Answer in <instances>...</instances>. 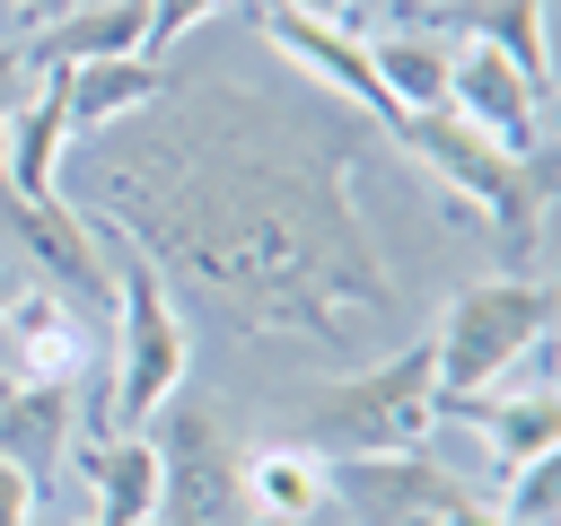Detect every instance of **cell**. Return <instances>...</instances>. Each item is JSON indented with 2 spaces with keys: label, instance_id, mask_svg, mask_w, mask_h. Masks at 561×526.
Wrapping results in <instances>:
<instances>
[{
  "label": "cell",
  "instance_id": "1",
  "mask_svg": "<svg viewBox=\"0 0 561 526\" xmlns=\"http://www.w3.org/2000/svg\"><path fill=\"white\" fill-rule=\"evenodd\" d=\"M79 184L88 219L123 228L167 289H193L245 333H298L333 351L403 307L351 202V105L307 114L237 79H167L158 105L88 140Z\"/></svg>",
  "mask_w": 561,
  "mask_h": 526
},
{
  "label": "cell",
  "instance_id": "2",
  "mask_svg": "<svg viewBox=\"0 0 561 526\" xmlns=\"http://www.w3.org/2000/svg\"><path fill=\"white\" fill-rule=\"evenodd\" d=\"M96 245H105V263H114V316H105V333H114V377H105V430H140L175 386H184V368H193V333H184V307H175V289L158 281V263L123 237V228H105L96 219ZM96 430V438H105Z\"/></svg>",
  "mask_w": 561,
  "mask_h": 526
},
{
  "label": "cell",
  "instance_id": "3",
  "mask_svg": "<svg viewBox=\"0 0 561 526\" xmlns=\"http://www.w3.org/2000/svg\"><path fill=\"white\" fill-rule=\"evenodd\" d=\"M394 140L438 175V193H456L465 210H482V219L500 228L508 263H526V254H535V237H543V193H552V149L508 158V149H491L473 123H456L447 105L403 114V123H394Z\"/></svg>",
  "mask_w": 561,
  "mask_h": 526
},
{
  "label": "cell",
  "instance_id": "4",
  "mask_svg": "<svg viewBox=\"0 0 561 526\" xmlns=\"http://www.w3.org/2000/svg\"><path fill=\"white\" fill-rule=\"evenodd\" d=\"M298 430H307V456H324V465L333 456H403V447H421L438 430L430 342H412V351H394V359H377L359 377L316 386L307 412H298Z\"/></svg>",
  "mask_w": 561,
  "mask_h": 526
},
{
  "label": "cell",
  "instance_id": "5",
  "mask_svg": "<svg viewBox=\"0 0 561 526\" xmlns=\"http://www.w3.org/2000/svg\"><path fill=\"white\" fill-rule=\"evenodd\" d=\"M543 333H552V289L526 272H491V281L447 298V316L430 333V377H438V395L500 386L517 359L543 351Z\"/></svg>",
  "mask_w": 561,
  "mask_h": 526
},
{
  "label": "cell",
  "instance_id": "6",
  "mask_svg": "<svg viewBox=\"0 0 561 526\" xmlns=\"http://www.w3.org/2000/svg\"><path fill=\"white\" fill-rule=\"evenodd\" d=\"M149 421H158L149 456H158V508H167V526H237L245 500H237V438H228L219 403L175 386Z\"/></svg>",
  "mask_w": 561,
  "mask_h": 526
},
{
  "label": "cell",
  "instance_id": "7",
  "mask_svg": "<svg viewBox=\"0 0 561 526\" xmlns=\"http://www.w3.org/2000/svg\"><path fill=\"white\" fill-rule=\"evenodd\" d=\"M0 245L35 263V289H53L70 316H88L105 333V316H114V263H105L88 210H70L61 193H35L26 202V193L0 184Z\"/></svg>",
  "mask_w": 561,
  "mask_h": 526
},
{
  "label": "cell",
  "instance_id": "8",
  "mask_svg": "<svg viewBox=\"0 0 561 526\" xmlns=\"http://www.w3.org/2000/svg\"><path fill=\"white\" fill-rule=\"evenodd\" d=\"M447 114L456 123H473L491 149H508V158H535L543 149V88L508 61V53H491V44H447Z\"/></svg>",
  "mask_w": 561,
  "mask_h": 526
},
{
  "label": "cell",
  "instance_id": "9",
  "mask_svg": "<svg viewBox=\"0 0 561 526\" xmlns=\"http://www.w3.org/2000/svg\"><path fill=\"white\" fill-rule=\"evenodd\" d=\"M254 26H263V35H272V44H280L298 70H316V79H324V88H333V96H342L359 123H386V132L403 123V114L386 105L377 70H368V35H351L342 18H307V9H280V0H263V9H254Z\"/></svg>",
  "mask_w": 561,
  "mask_h": 526
},
{
  "label": "cell",
  "instance_id": "10",
  "mask_svg": "<svg viewBox=\"0 0 561 526\" xmlns=\"http://www.w3.org/2000/svg\"><path fill=\"white\" fill-rule=\"evenodd\" d=\"M88 342H96V324L70 316L53 289L0 298V395H18V386H79Z\"/></svg>",
  "mask_w": 561,
  "mask_h": 526
},
{
  "label": "cell",
  "instance_id": "11",
  "mask_svg": "<svg viewBox=\"0 0 561 526\" xmlns=\"http://www.w3.org/2000/svg\"><path fill=\"white\" fill-rule=\"evenodd\" d=\"M105 53H149V0H70L53 26H35V44L18 53V70H70V61H105Z\"/></svg>",
  "mask_w": 561,
  "mask_h": 526
},
{
  "label": "cell",
  "instance_id": "12",
  "mask_svg": "<svg viewBox=\"0 0 561 526\" xmlns=\"http://www.w3.org/2000/svg\"><path fill=\"white\" fill-rule=\"evenodd\" d=\"M61 140H70V114H61V70H35L26 96L0 114V184L9 193H53V167H61Z\"/></svg>",
  "mask_w": 561,
  "mask_h": 526
},
{
  "label": "cell",
  "instance_id": "13",
  "mask_svg": "<svg viewBox=\"0 0 561 526\" xmlns=\"http://www.w3.org/2000/svg\"><path fill=\"white\" fill-rule=\"evenodd\" d=\"M438 421L482 430V438H491V456H500V473H508V465H526V456H543V447H561V403H552V386H526V395H500V386L438 395Z\"/></svg>",
  "mask_w": 561,
  "mask_h": 526
},
{
  "label": "cell",
  "instance_id": "14",
  "mask_svg": "<svg viewBox=\"0 0 561 526\" xmlns=\"http://www.w3.org/2000/svg\"><path fill=\"white\" fill-rule=\"evenodd\" d=\"M158 88H167V61H149V53H105V61H70L61 70V114H70V132H114L123 114H140V105H158Z\"/></svg>",
  "mask_w": 561,
  "mask_h": 526
},
{
  "label": "cell",
  "instance_id": "15",
  "mask_svg": "<svg viewBox=\"0 0 561 526\" xmlns=\"http://www.w3.org/2000/svg\"><path fill=\"white\" fill-rule=\"evenodd\" d=\"M88 491H96L88 526H149L158 517V456H149V438L140 430L88 438Z\"/></svg>",
  "mask_w": 561,
  "mask_h": 526
},
{
  "label": "cell",
  "instance_id": "16",
  "mask_svg": "<svg viewBox=\"0 0 561 526\" xmlns=\"http://www.w3.org/2000/svg\"><path fill=\"white\" fill-rule=\"evenodd\" d=\"M70 395L79 386H18V395H0V456L44 491L53 473H61V456H70Z\"/></svg>",
  "mask_w": 561,
  "mask_h": 526
},
{
  "label": "cell",
  "instance_id": "17",
  "mask_svg": "<svg viewBox=\"0 0 561 526\" xmlns=\"http://www.w3.org/2000/svg\"><path fill=\"white\" fill-rule=\"evenodd\" d=\"M237 500H254L280 526H307L324 508V456H307V447H254V456H237Z\"/></svg>",
  "mask_w": 561,
  "mask_h": 526
},
{
  "label": "cell",
  "instance_id": "18",
  "mask_svg": "<svg viewBox=\"0 0 561 526\" xmlns=\"http://www.w3.org/2000/svg\"><path fill=\"white\" fill-rule=\"evenodd\" d=\"M368 70H377V88H386L394 114H430V105H447V44H438L430 26H394V35H377V44H368Z\"/></svg>",
  "mask_w": 561,
  "mask_h": 526
},
{
  "label": "cell",
  "instance_id": "19",
  "mask_svg": "<svg viewBox=\"0 0 561 526\" xmlns=\"http://www.w3.org/2000/svg\"><path fill=\"white\" fill-rule=\"evenodd\" d=\"M447 26L456 35H473V44H491V53H508L535 88H552V35H543V0H456L447 9Z\"/></svg>",
  "mask_w": 561,
  "mask_h": 526
},
{
  "label": "cell",
  "instance_id": "20",
  "mask_svg": "<svg viewBox=\"0 0 561 526\" xmlns=\"http://www.w3.org/2000/svg\"><path fill=\"white\" fill-rule=\"evenodd\" d=\"M500 526H561V447H543V456H526V465H508L500 473V508H491Z\"/></svg>",
  "mask_w": 561,
  "mask_h": 526
},
{
  "label": "cell",
  "instance_id": "21",
  "mask_svg": "<svg viewBox=\"0 0 561 526\" xmlns=\"http://www.w3.org/2000/svg\"><path fill=\"white\" fill-rule=\"evenodd\" d=\"M219 9H228V0H149V61L175 53V44H184L202 18H219Z\"/></svg>",
  "mask_w": 561,
  "mask_h": 526
},
{
  "label": "cell",
  "instance_id": "22",
  "mask_svg": "<svg viewBox=\"0 0 561 526\" xmlns=\"http://www.w3.org/2000/svg\"><path fill=\"white\" fill-rule=\"evenodd\" d=\"M35 500H44V491H35V482L0 456V526H35Z\"/></svg>",
  "mask_w": 561,
  "mask_h": 526
},
{
  "label": "cell",
  "instance_id": "23",
  "mask_svg": "<svg viewBox=\"0 0 561 526\" xmlns=\"http://www.w3.org/2000/svg\"><path fill=\"white\" fill-rule=\"evenodd\" d=\"M26 96V70H18V53H0V114Z\"/></svg>",
  "mask_w": 561,
  "mask_h": 526
},
{
  "label": "cell",
  "instance_id": "24",
  "mask_svg": "<svg viewBox=\"0 0 561 526\" xmlns=\"http://www.w3.org/2000/svg\"><path fill=\"white\" fill-rule=\"evenodd\" d=\"M9 9H18V18H26V26H53V18H61V9H70V0H9Z\"/></svg>",
  "mask_w": 561,
  "mask_h": 526
},
{
  "label": "cell",
  "instance_id": "25",
  "mask_svg": "<svg viewBox=\"0 0 561 526\" xmlns=\"http://www.w3.org/2000/svg\"><path fill=\"white\" fill-rule=\"evenodd\" d=\"M280 9H307V18H342L351 0H280Z\"/></svg>",
  "mask_w": 561,
  "mask_h": 526
}]
</instances>
